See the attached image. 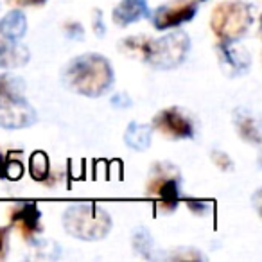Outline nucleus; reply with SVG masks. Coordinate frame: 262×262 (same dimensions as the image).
Here are the masks:
<instances>
[{
	"mask_svg": "<svg viewBox=\"0 0 262 262\" xmlns=\"http://www.w3.org/2000/svg\"><path fill=\"white\" fill-rule=\"evenodd\" d=\"M113 79L110 59L95 52L74 58L61 74L63 84L70 92L84 97H101L112 88Z\"/></svg>",
	"mask_w": 262,
	"mask_h": 262,
	"instance_id": "nucleus-1",
	"label": "nucleus"
},
{
	"mask_svg": "<svg viewBox=\"0 0 262 262\" xmlns=\"http://www.w3.org/2000/svg\"><path fill=\"white\" fill-rule=\"evenodd\" d=\"M36 122V112L24 95V83L16 77L0 76V127L22 129Z\"/></svg>",
	"mask_w": 262,
	"mask_h": 262,
	"instance_id": "nucleus-2",
	"label": "nucleus"
},
{
	"mask_svg": "<svg viewBox=\"0 0 262 262\" xmlns=\"http://www.w3.org/2000/svg\"><path fill=\"white\" fill-rule=\"evenodd\" d=\"M63 228L81 241H101L112 230V217L95 203L72 205L63 214Z\"/></svg>",
	"mask_w": 262,
	"mask_h": 262,
	"instance_id": "nucleus-3",
	"label": "nucleus"
},
{
	"mask_svg": "<svg viewBox=\"0 0 262 262\" xmlns=\"http://www.w3.org/2000/svg\"><path fill=\"white\" fill-rule=\"evenodd\" d=\"M253 24L251 8L244 2H221L210 15V29L219 41H239Z\"/></svg>",
	"mask_w": 262,
	"mask_h": 262,
	"instance_id": "nucleus-4",
	"label": "nucleus"
},
{
	"mask_svg": "<svg viewBox=\"0 0 262 262\" xmlns=\"http://www.w3.org/2000/svg\"><path fill=\"white\" fill-rule=\"evenodd\" d=\"M180 182L182 176L176 165L169 162H157L151 167V174L146 185V194L157 198V208L162 214H171L178 208L180 201Z\"/></svg>",
	"mask_w": 262,
	"mask_h": 262,
	"instance_id": "nucleus-5",
	"label": "nucleus"
},
{
	"mask_svg": "<svg viewBox=\"0 0 262 262\" xmlns=\"http://www.w3.org/2000/svg\"><path fill=\"white\" fill-rule=\"evenodd\" d=\"M190 52V38L185 31H174L167 33L162 38L151 40L149 52H147L146 63L153 69L171 70L180 67L187 59Z\"/></svg>",
	"mask_w": 262,
	"mask_h": 262,
	"instance_id": "nucleus-6",
	"label": "nucleus"
},
{
	"mask_svg": "<svg viewBox=\"0 0 262 262\" xmlns=\"http://www.w3.org/2000/svg\"><path fill=\"white\" fill-rule=\"evenodd\" d=\"M153 129L169 140H187L194 139V124L182 108L169 106L158 112L153 119Z\"/></svg>",
	"mask_w": 262,
	"mask_h": 262,
	"instance_id": "nucleus-7",
	"label": "nucleus"
},
{
	"mask_svg": "<svg viewBox=\"0 0 262 262\" xmlns=\"http://www.w3.org/2000/svg\"><path fill=\"white\" fill-rule=\"evenodd\" d=\"M198 9H200V2L196 0H172L169 4L155 9L151 22L157 31L176 29L183 24L192 22Z\"/></svg>",
	"mask_w": 262,
	"mask_h": 262,
	"instance_id": "nucleus-8",
	"label": "nucleus"
},
{
	"mask_svg": "<svg viewBox=\"0 0 262 262\" xmlns=\"http://www.w3.org/2000/svg\"><path fill=\"white\" fill-rule=\"evenodd\" d=\"M9 223L26 241H33L41 232V212L36 203L22 201L9 208Z\"/></svg>",
	"mask_w": 262,
	"mask_h": 262,
	"instance_id": "nucleus-9",
	"label": "nucleus"
},
{
	"mask_svg": "<svg viewBox=\"0 0 262 262\" xmlns=\"http://www.w3.org/2000/svg\"><path fill=\"white\" fill-rule=\"evenodd\" d=\"M217 54L223 69H225V72L230 77L243 76L246 70H250L251 65L250 52H246L239 45H235V41H219Z\"/></svg>",
	"mask_w": 262,
	"mask_h": 262,
	"instance_id": "nucleus-10",
	"label": "nucleus"
},
{
	"mask_svg": "<svg viewBox=\"0 0 262 262\" xmlns=\"http://www.w3.org/2000/svg\"><path fill=\"white\" fill-rule=\"evenodd\" d=\"M149 16L151 11L147 0H120L112 13L113 24L119 27H127L144 18H149Z\"/></svg>",
	"mask_w": 262,
	"mask_h": 262,
	"instance_id": "nucleus-11",
	"label": "nucleus"
},
{
	"mask_svg": "<svg viewBox=\"0 0 262 262\" xmlns=\"http://www.w3.org/2000/svg\"><path fill=\"white\" fill-rule=\"evenodd\" d=\"M233 124H235L239 137L244 142H250L258 146L260 144V127H258V120L248 108H237L233 112Z\"/></svg>",
	"mask_w": 262,
	"mask_h": 262,
	"instance_id": "nucleus-12",
	"label": "nucleus"
},
{
	"mask_svg": "<svg viewBox=\"0 0 262 262\" xmlns=\"http://www.w3.org/2000/svg\"><path fill=\"white\" fill-rule=\"evenodd\" d=\"M29 59V51L18 41H11L0 34V67L13 69V67H22Z\"/></svg>",
	"mask_w": 262,
	"mask_h": 262,
	"instance_id": "nucleus-13",
	"label": "nucleus"
},
{
	"mask_svg": "<svg viewBox=\"0 0 262 262\" xmlns=\"http://www.w3.org/2000/svg\"><path fill=\"white\" fill-rule=\"evenodd\" d=\"M27 33V18L20 8L9 11L8 15L2 16L0 20V34L11 41H18L26 36Z\"/></svg>",
	"mask_w": 262,
	"mask_h": 262,
	"instance_id": "nucleus-14",
	"label": "nucleus"
},
{
	"mask_svg": "<svg viewBox=\"0 0 262 262\" xmlns=\"http://www.w3.org/2000/svg\"><path fill=\"white\" fill-rule=\"evenodd\" d=\"M151 137H153V127L140 122H131L124 131V142L129 149L135 151L149 149Z\"/></svg>",
	"mask_w": 262,
	"mask_h": 262,
	"instance_id": "nucleus-15",
	"label": "nucleus"
},
{
	"mask_svg": "<svg viewBox=\"0 0 262 262\" xmlns=\"http://www.w3.org/2000/svg\"><path fill=\"white\" fill-rule=\"evenodd\" d=\"M29 174L34 182L47 183L51 178V162L43 151H34L29 158Z\"/></svg>",
	"mask_w": 262,
	"mask_h": 262,
	"instance_id": "nucleus-16",
	"label": "nucleus"
},
{
	"mask_svg": "<svg viewBox=\"0 0 262 262\" xmlns=\"http://www.w3.org/2000/svg\"><path fill=\"white\" fill-rule=\"evenodd\" d=\"M151 40H153V38L142 36V34L124 38V40L120 41V49H122V52H126L127 56H133V58H139V59H142V61H146Z\"/></svg>",
	"mask_w": 262,
	"mask_h": 262,
	"instance_id": "nucleus-17",
	"label": "nucleus"
},
{
	"mask_svg": "<svg viewBox=\"0 0 262 262\" xmlns=\"http://www.w3.org/2000/svg\"><path fill=\"white\" fill-rule=\"evenodd\" d=\"M131 243H133V248L139 255L142 257H151V251H153V237H151V232L144 226H139L133 232V237H131Z\"/></svg>",
	"mask_w": 262,
	"mask_h": 262,
	"instance_id": "nucleus-18",
	"label": "nucleus"
},
{
	"mask_svg": "<svg viewBox=\"0 0 262 262\" xmlns=\"http://www.w3.org/2000/svg\"><path fill=\"white\" fill-rule=\"evenodd\" d=\"M210 160H212V164H214L215 167L221 169V171H225V172L233 171V160L230 158L228 153H225V151L212 149L210 151Z\"/></svg>",
	"mask_w": 262,
	"mask_h": 262,
	"instance_id": "nucleus-19",
	"label": "nucleus"
},
{
	"mask_svg": "<svg viewBox=\"0 0 262 262\" xmlns=\"http://www.w3.org/2000/svg\"><path fill=\"white\" fill-rule=\"evenodd\" d=\"M187 208L198 217H205L214 210V203L208 200H187Z\"/></svg>",
	"mask_w": 262,
	"mask_h": 262,
	"instance_id": "nucleus-20",
	"label": "nucleus"
},
{
	"mask_svg": "<svg viewBox=\"0 0 262 262\" xmlns=\"http://www.w3.org/2000/svg\"><path fill=\"white\" fill-rule=\"evenodd\" d=\"M24 174V165L20 160L13 158V153H8V162H6V180H20Z\"/></svg>",
	"mask_w": 262,
	"mask_h": 262,
	"instance_id": "nucleus-21",
	"label": "nucleus"
},
{
	"mask_svg": "<svg viewBox=\"0 0 262 262\" xmlns=\"http://www.w3.org/2000/svg\"><path fill=\"white\" fill-rule=\"evenodd\" d=\"M63 33H65V36L70 38V40L81 41L84 38V27L81 26L79 22H76V20H69V22L63 26Z\"/></svg>",
	"mask_w": 262,
	"mask_h": 262,
	"instance_id": "nucleus-22",
	"label": "nucleus"
},
{
	"mask_svg": "<svg viewBox=\"0 0 262 262\" xmlns=\"http://www.w3.org/2000/svg\"><path fill=\"white\" fill-rule=\"evenodd\" d=\"M92 29L97 34L99 38H102L106 34V26H104V18H102V11L101 9H94L92 11Z\"/></svg>",
	"mask_w": 262,
	"mask_h": 262,
	"instance_id": "nucleus-23",
	"label": "nucleus"
},
{
	"mask_svg": "<svg viewBox=\"0 0 262 262\" xmlns=\"http://www.w3.org/2000/svg\"><path fill=\"white\" fill-rule=\"evenodd\" d=\"M13 8H40L47 0H6Z\"/></svg>",
	"mask_w": 262,
	"mask_h": 262,
	"instance_id": "nucleus-24",
	"label": "nucleus"
},
{
	"mask_svg": "<svg viewBox=\"0 0 262 262\" xmlns=\"http://www.w3.org/2000/svg\"><path fill=\"white\" fill-rule=\"evenodd\" d=\"M112 104L115 106V108H129L133 102H131L129 95L124 94V92H119V94H115L112 97Z\"/></svg>",
	"mask_w": 262,
	"mask_h": 262,
	"instance_id": "nucleus-25",
	"label": "nucleus"
},
{
	"mask_svg": "<svg viewBox=\"0 0 262 262\" xmlns=\"http://www.w3.org/2000/svg\"><path fill=\"white\" fill-rule=\"evenodd\" d=\"M172 258H176V260H178V258H198V260H201V258H203V255L200 253V251H196L192 248V250H189V248H183V251L182 253H172Z\"/></svg>",
	"mask_w": 262,
	"mask_h": 262,
	"instance_id": "nucleus-26",
	"label": "nucleus"
},
{
	"mask_svg": "<svg viewBox=\"0 0 262 262\" xmlns=\"http://www.w3.org/2000/svg\"><path fill=\"white\" fill-rule=\"evenodd\" d=\"M8 255V228H0V260Z\"/></svg>",
	"mask_w": 262,
	"mask_h": 262,
	"instance_id": "nucleus-27",
	"label": "nucleus"
},
{
	"mask_svg": "<svg viewBox=\"0 0 262 262\" xmlns=\"http://www.w3.org/2000/svg\"><path fill=\"white\" fill-rule=\"evenodd\" d=\"M6 162H8V153L0 151V180L6 178Z\"/></svg>",
	"mask_w": 262,
	"mask_h": 262,
	"instance_id": "nucleus-28",
	"label": "nucleus"
},
{
	"mask_svg": "<svg viewBox=\"0 0 262 262\" xmlns=\"http://www.w3.org/2000/svg\"><path fill=\"white\" fill-rule=\"evenodd\" d=\"M196 2H207V0H196Z\"/></svg>",
	"mask_w": 262,
	"mask_h": 262,
	"instance_id": "nucleus-29",
	"label": "nucleus"
}]
</instances>
